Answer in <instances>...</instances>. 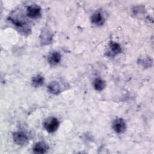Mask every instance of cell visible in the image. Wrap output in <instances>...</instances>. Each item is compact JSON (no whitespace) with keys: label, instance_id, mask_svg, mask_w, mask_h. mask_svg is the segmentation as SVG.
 <instances>
[{"label":"cell","instance_id":"ba28073f","mask_svg":"<svg viewBox=\"0 0 154 154\" xmlns=\"http://www.w3.org/2000/svg\"><path fill=\"white\" fill-rule=\"evenodd\" d=\"M49 149V147L45 142L40 141L37 143L33 147V152L35 153H45Z\"/></svg>","mask_w":154,"mask_h":154},{"label":"cell","instance_id":"52a82bcc","mask_svg":"<svg viewBox=\"0 0 154 154\" xmlns=\"http://www.w3.org/2000/svg\"><path fill=\"white\" fill-rule=\"evenodd\" d=\"M109 48L110 49V56H115L122 52V47L117 42L110 41L109 43Z\"/></svg>","mask_w":154,"mask_h":154},{"label":"cell","instance_id":"30bf717a","mask_svg":"<svg viewBox=\"0 0 154 154\" xmlns=\"http://www.w3.org/2000/svg\"><path fill=\"white\" fill-rule=\"evenodd\" d=\"M52 34L50 33V31L48 29H43L42 30V32L40 35L41 43L43 45H48L50 44L52 42Z\"/></svg>","mask_w":154,"mask_h":154},{"label":"cell","instance_id":"8992f818","mask_svg":"<svg viewBox=\"0 0 154 154\" xmlns=\"http://www.w3.org/2000/svg\"><path fill=\"white\" fill-rule=\"evenodd\" d=\"M61 55L57 51H54L50 53L48 58V61L51 66H55L58 64L61 61Z\"/></svg>","mask_w":154,"mask_h":154},{"label":"cell","instance_id":"5b68a950","mask_svg":"<svg viewBox=\"0 0 154 154\" xmlns=\"http://www.w3.org/2000/svg\"><path fill=\"white\" fill-rule=\"evenodd\" d=\"M105 17L100 11H95L91 16V22L95 25L101 26L105 23Z\"/></svg>","mask_w":154,"mask_h":154},{"label":"cell","instance_id":"6da1fadb","mask_svg":"<svg viewBox=\"0 0 154 154\" xmlns=\"http://www.w3.org/2000/svg\"><path fill=\"white\" fill-rule=\"evenodd\" d=\"M59 125L60 123L58 120L54 117H50L46 119L43 123L45 129L49 133H53L55 132L58 129Z\"/></svg>","mask_w":154,"mask_h":154},{"label":"cell","instance_id":"8fae6325","mask_svg":"<svg viewBox=\"0 0 154 154\" xmlns=\"http://www.w3.org/2000/svg\"><path fill=\"white\" fill-rule=\"evenodd\" d=\"M93 87L96 90L102 91L106 87V82L101 78H96L93 82Z\"/></svg>","mask_w":154,"mask_h":154},{"label":"cell","instance_id":"3957f363","mask_svg":"<svg viewBox=\"0 0 154 154\" xmlns=\"http://www.w3.org/2000/svg\"><path fill=\"white\" fill-rule=\"evenodd\" d=\"M41 14V8L37 4L29 5L26 8V15L31 19H37Z\"/></svg>","mask_w":154,"mask_h":154},{"label":"cell","instance_id":"7c38bea8","mask_svg":"<svg viewBox=\"0 0 154 154\" xmlns=\"http://www.w3.org/2000/svg\"><path fill=\"white\" fill-rule=\"evenodd\" d=\"M44 77L41 75H37L32 77L31 80L32 85L34 87H38L42 86L44 83Z\"/></svg>","mask_w":154,"mask_h":154},{"label":"cell","instance_id":"9c48e42d","mask_svg":"<svg viewBox=\"0 0 154 154\" xmlns=\"http://www.w3.org/2000/svg\"><path fill=\"white\" fill-rule=\"evenodd\" d=\"M48 91L54 95H58L61 93V87L57 81H52L48 85Z\"/></svg>","mask_w":154,"mask_h":154},{"label":"cell","instance_id":"7a4b0ae2","mask_svg":"<svg viewBox=\"0 0 154 154\" xmlns=\"http://www.w3.org/2000/svg\"><path fill=\"white\" fill-rule=\"evenodd\" d=\"M13 139L15 144L19 146H25L28 141V135L22 131H17L13 133Z\"/></svg>","mask_w":154,"mask_h":154},{"label":"cell","instance_id":"277c9868","mask_svg":"<svg viewBox=\"0 0 154 154\" xmlns=\"http://www.w3.org/2000/svg\"><path fill=\"white\" fill-rule=\"evenodd\" d=\"M112 127L114 132L117 134H121L126 131V124L123 119L122 118H117L113 121Z\"/></svg>","mask_w":154,"mask_h":154}]
</instances>
